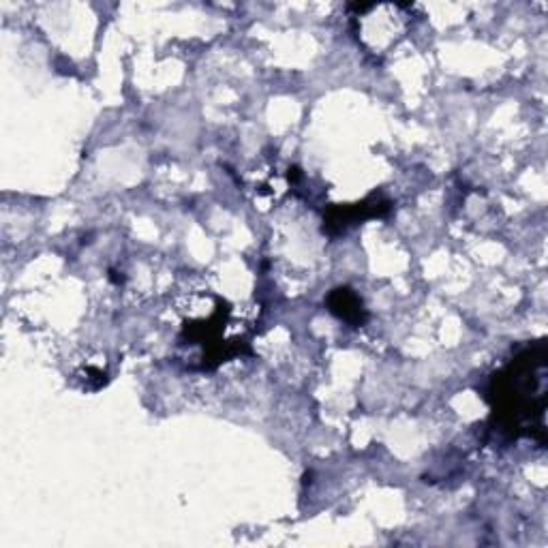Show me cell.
<instances>
[{"label": "cell", "instance_id": "3", "mask_svg": "<svg viewBox=\"0 0 548 548\" xmlns=\"http://www.w3.org/2000/svg\"><path fill=\"white\" fill-rule=\"evenodd\" d=\"M328 307L343 322L352 326H362L367 322V311L362 307V300L349 287H339L328 296Z\"/></svg>", "mask_w": 548, "mask_h": 548}, {"label": "cell", "instance_id": "2", "mask_svg": "<svg viewBox=\"0 0 548 548\" xmlns=\"http://www.w3.org/2000/svg\"><path fill=\"white\" fill-rule=\"evenodd\" d=\"M388 208H390V202L382 200V197H371V200L362 202V204H354V206H343V208L337 206L326 215L324 230H328L330 234L343 232L345 227L352 223H360V221L386 215Z\"/></svg>", "mask_w": 548, "mask_h": 548}, {"label": "cell", "instance_id": "1", "mask_svg": "<svg viewBox=\"0 0 548 548\" xmlns=\"http://www.w3.org/2000/svg\"><path fill=\"white\" fill-rule=\"evenodd\" d=\"M489 399L493 416L499 420V431H508L514 437L531 435L534 416H544V349L516 356L508 367L493 375Z\"/></svg>", "mask_w": 548, "mask_h": 548}]
</instances>
